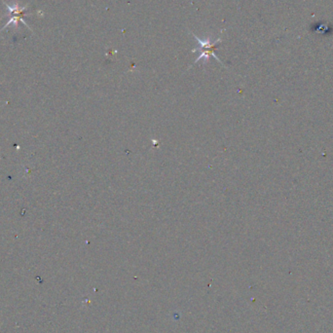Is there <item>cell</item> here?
<instances>
[{"instance_id": "6da1fadb", "label": "cell", "mask_w": 333, "mask_h": 333, "mask_svg": "<svg viewBox=\"0 0 333 333\" xmlns=\"http://www.w3.org/2000/svg\"><path fill=\"white\" fill-rule=\"evenodd\" d=\"M196 41L199 43V46H200V49L199 50H193V52H197V51H201L200 56L197 58L196 60V63L198 61H200L202 59H205V60H207L209 57H213L215 60H217L219 63H221L218 58L215 56L214 52H213V48L221 41L220 38L216 39V40H213V41H210L208 38L205 39V40H201L199 37H197L196 35H194Z\"/></svg>"}]
</instances>
